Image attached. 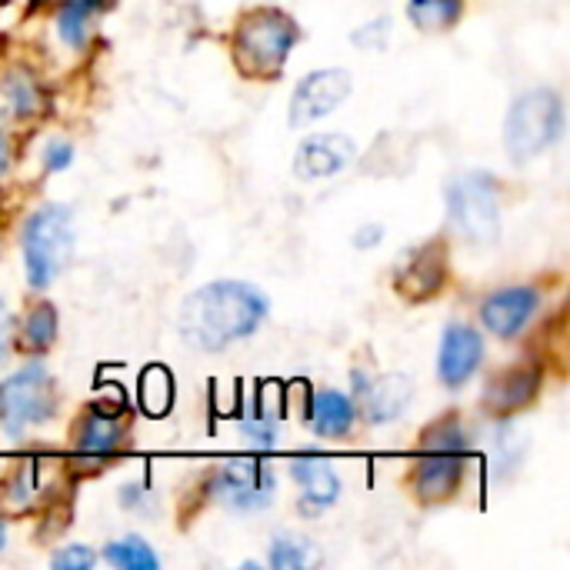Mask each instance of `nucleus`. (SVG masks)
<instances>
[{
  "label": "nucleus",
  "instance_id": "obj_1",
  "mask_svg": "<svg viewBox=\"0 0 570 570\" xmlns=\"http://www.w3.org/2000/svg\"><path fill=\"white\" fill-rule=\"evenodd\" d=\"M267 311L271 304L261 287L247 281H210L184 297L177 327L190 347L217 354L250 337L264 324Z\"/></svg>",
  "mask_w": 570,
  "mask_h": 570
},
{
  "label": "nucleus",
  "instance_id": "obj_2",
  "mask_svg": "<svg viewBox=\"0 0 570 570\" xmlns=\"http://www.w3.org/2000/svg\"><path fill=\"white\" fill-rule=\"evenodd\" d=\"M468 431L458 417H441L421 434V458L414 464V491L421 501L438 504L461 491L468 461Z\"/></svg>",
  "mask_w": 570,
  "mask_h": 570
},
{
  "label": "nucleus",
  "instance_id": "obj_3",
  "mask_svg": "<svg viewBox=\"0 0 570 570\" xmlns=\"http://www.w3.org/2000/svg\"><path fill=\"white\" fill-rule=\"evenodd\" d=\"M301 40V27L277 7H261L240 17L234 30V63L250 77H281L291 50Z\"/></svg>",
  "mask_w": 570,
  "mask_h": 570
},
{
  "label": "nucleus",
  "instance_id": "obj_4",
  "mask_svg": "<svg viewBox=\"0 0 570 570\" xmlns=\"http://www.w3.org/2000/svg\"><path fill=\"white\" fill-rule=\"evenodd\" d=\"M564 134V100L551 87H534L514 97L504 117V150L514 164H531Z\"/></svg>",
  "mask_w": 570,
  "mask_h": 570
},
{
  "label": "nucleus",
  "instance_id": "obj_5",
  "mask_svg": "<svg viewBox=\"0 0 570 570\" xmlns=\"http://www.w3.org/2000/svg\"><path fill=\"white\" fill-rule=\"evenodd\" d=\"M23 271L33 291L50 287L70 261L73 250V214L63 204L37 207L20 230Z\"/></svg>",
  "mask_w": 570,
  "mask_h": 570
},
{
  "label": "nucleus",
  "instance_id": "obj_6",
  "mask_svg": "<svg viewBox=\"0 0 570 570\" xmlns=\"http://www.w3.org/2000/svg\"><path fill=\"white\" fill-rule=\"evenodd\" d=\"M448 220L451 230L478 247L488 250L501 240V194L498 180L484 170L458 174L448 184Z\"/></svg>",
  "mask_w": 570,
  "mask_h": 570
},
{
  "label": "nucleus",
  "instance_id": "obj_7",
  "mask_svg": "<svg viewBox=\"0 0 570 570\" xmlns=\"http://www.w3.org/2000/svg\"><path fill=\"white\" fill-rule=\"evenodd\" d=\"M53 411H57V387L40 361L23 364L0 384V424L10 438H20L27 428L47 424Z\"/></svg>",
  "mask_w": 570,
  "mask_h": 570
},
{
  "label": "nucleus",
  "instance_id": "obj_8",
  "mask_svg": "<svg viewBox=\"0 0 570 570\" xmlns=\"http://www.w3.org/2000/svg\"><path fill=\"white\" fill-rule=\"evenodd\" d=\"M207 491L230 511H261L274 501L277 474L257 458H234L214 471Z\"/></svg>",
  "mask_w": 570,
  "mask_h": 570
},
{
  "label": "nucleus",
  "instance_id": "obj_9",
  "mask_svg": "<svg viewBox=\"0 0 570 570\" xmlns=\"http://www.w3.org/2000/svg\"><path fill=\"white\" fill-rule=\"evenodd\" d=\"M354 90V77L344 67H324L307 73L291 94V127H304L334 114Z\"/></svg>",
  "mask_w": 570,
  "mask_h": 570
},
{
  "label": "nucleus",
  "instance_id": "obj_10",
  "mask_svg": "<svg viewBox=\"0 0 570 570\" xmlns=\"http://www.w3.org/2000/svg\"><path fill=\"white\" fill-rule=\"evenodd\" d=\"M444 281H448V254H444L441 240L407 250L394 271V287L411 304H424V301L438 297Z\"/></svg>",
  "mask_w": 570,
  "mask_h": 570
},
{
  "label": "nucleus",
  "instance_id": "obj_11",
  "mask_svg": "<svg viewBox=\"0 0 570 570\" xmlns=\"http://www.w3.org/2000/svg\"><path fill=\"white\" fill-rule=\"evenodd\" d=\"M351 381H354V394L361 397L371 424L397 421L414 401V381L407 374H397V371L384 374V377H374V381L367 377V371H354Z\"/></svg>",
  "mask_w": 570,
  "mask_h": 570
},
{
  "label": "nucleus",
  "instance_id": "obj_12",
  "mask_svg": "<svg viewBox=\"0 0 570 570\" xmlns=\"http://www.w3.org/2000/svg\"><path fill=\"white\" fill-rule=\"evenodd\" d=\"M538 307H541V294H538L534 287L518 284V287H504V291L484 297V304H481V321H484V327H488L494 337L511 341V337H518V334L534 321Z\"/></svg>",
  "mask_w": 570,
  "mask_h": 570
},
{
  "label": "nucleus",
  "instance_id": "obj_13",
  "mask_svg": "<svg viewBox=\"0 0 570 570\" xmlns=\"http://www.w3.org/2000/svg\"><path fill=\"white\" fill-rule=\"evenodd\" d=\"M357 157V144L347 134H311L294 154V174L301 180L337 177Z\"/></svg>",
  "mask_w": 570,
  "mask_h": 570
},
{
  "label": "nucleus",
  "instance_id": "obj_14",
  "mask_svg": "<svg viewBox=\"0 0 570 570\" xmlns=\"http://www.w3.org/2000/svg\"><path fill=\"white\" fill-rule=\"evenodd\" d=\"M484 361V337L471 324H448L438 351V377L444 387H461Z\"/></svg>",
  "mask_w": 570,
  "mask_h": 570
},
{
  "label": "nucleus",
  "instance_id": "obj_15",
  "mask_svg": "<svg viewBox=\"0 0 570 570\" xmlns=\"http://www.w3.org/2000/svg\"><path fill=\"white\" fill-rule=\"evenodd\" d=\"M120 414V411H117ZM107 407H90L73 428V451L83 464H104L127 444V428Z\"/></svg>",
  "mask_w": 570,
  "mask_h": 570
},
{
  "label": "nucleus",
  "instance_id": "obj_16",
  "mask_svg": "<svg viewBox=\"0 0 570 570\" xmlns=\"http://www.w3.org/2000/svg\"><path fill=\"white\" fill-rule=\"evenodd\" d=\"M291 478L301 488V514L317 518L327 508H334L341 501V474L331 468V461L317 458V454H304L291 464Z\"/></svg>",
  "mask_w": 570,
  "mask_h": 570
},
{
  "label": "nucleus",
  "instance_id": "obj_17",
  "mask_svg": "<svg viewBox=\"0 0 570 570\" xmlns=\"http://www.w3.org/2000/svg\"><path fill=\"white\" fill-rule=\"evenodd\" d=\"M538 387H541V374L534 367H511V371L498 374L484 391L488 414L508 417V414L528 407L538 397Z\"/></svg>",
  "mask_w": 570,
  "mask_h": 570
},
{
  "label": "nucleus",
  "instance_id": "obj_18",
  "mask_svg": "<svg viewBox=\"0 0 570 570\" xmlns=\"http://www.w3.org/2000/svg\"><path fill=\"white\" fill-rule=\"evenodd\" d=\"M354 421H357V407L341 391H317L307 407V424L321 438H344L351 434Z\"/></svg>",
  "mask_w": 570,
  "mask_h": 570
},
{
  "label": "nucleus",
  "instance_id": "obj_19",
  "mask_svg": "<svg viewBox=\"0 0 570 570\" xmlns=\"http://www.w3.org/2000/svg\"><path fill=\"white\" fill-rule=\"evenodd\" d=\"M407 17L421 33H444L464 17V0H407Z\"/></svg>",
  "mask_w": 570,
  "mask_h": 570
},
{
  "label": "nucleus",
  "instance_id": "obj_20",
  "mask_svg": "<svg viewBox=\"0 0 570 570\" xmlns=\"http://www.w3.org/2000/svg\"><path fill=\"white\" fill-rule=\"evenodd\" d=\"M104 0H67L57 13V30L67 47H83L94 17L100 13Z\"/></svg>",
  "mask_w": 570,
  "mask_h": 570
},
{
  "label": "nucleus",
  "instance_id": "obj_21",
  "mask_svg": "<svg viewBox=\"0 0 570 570\" xmlns=\"http://www.w3.org/2000/svg\"><path fill=\"white\" fill-rule=\"evenodd\" d=\"M274 570H307L321 564V554L314 548V541L297 538V534H277L271 541V554H267Z\"/></svg>",
  "mask_w": 570,
  "mask_h": 570
},
{
  "label": "nucleus",
  "instance_id": "obj_22",
  "mask_svg": "<svg viewBox=\"0 0 570 570\" xmlns=\"http://www.w3.org/2000/svg\"><path fill=\"white\" fill-rule=\"evenodd\" d=\"M0 100H3V110H7L10 117H33V114L43 107L40 87H37L27 73H20V70L3 77Z\"/></svg>",
  "mask_w": 570,
  "mask_h": 570
},
{
  "label": "nucleus",
  "instance_id": "obj_23",
  "mask_svg": "<svg viewBox=\"0 0 570 570\" xmlns=\"http://www.w3.org/2000/svg\"><path fill=\"white\" fill-rule=\"evenodd\" d=\"M174 404V377L170 371H164L160 364L147 367L140 374V407L150 414V417H164Z\"/></svg>",
  "mask_w": 570,
  "mask_h": 570
},
{
  "label": "nucleus",
  "instance_id": "obj_24",
  "mask_svg": "<svg viewBox=\"0 0 570 570\" xmlns=\"http://www.w3.org/2000/svg\"><path fill=\"white\" fill-rule=\"evenodd\" d=\"M104 561L120 570L160 568L157 554H154V551H150V544H147V541H140V538H120V541H110V544L104 548Z\"/></svg>",
  "mask_w": 570,
  "mask_h": 570
},
{
  "label": "nucleus",
  "instance_id": "obj_25",
  "mask_svg": "<svg viewBox=\"0 0 570 570\" xmlns=\"http://www.w3.org/2000/svg\"><path fill=\"white\" fill-rule=\"evenodd\" d=\"M23 344L30 347V351H47L53 341H57V311H53V304H33L30 311H27V317H23Z\"/></svg>",
  "mask_w": 570,
  "mask_h": 570
},
{
  "label": "nucleus",
  "instance_id": "obj_26",
  "mask_svg": "<svg viewBox=\"0 0 570 570\" xmlns=\"http://www.w3.org/2000/svg\"><path fill=\"white\" fill-rule=\"evenodd\" d=\"M277 434H281V424H277V417L267 407H257V414H247L240 421V438L254 451H274L277 448Z\"/></svg>",
  "mask_w": 570,
  "mask_h": 570
},
{
  "label": "nucleus",
  "instance_id": "obj_27",
  "mask_svg": "<svg viewBox=\"0 0 570 570\" xmlns=\"http://www.w3.org/2000/svg\"><path fill=\"white\" fill-rule=\"evenodd\" d=\"M3 504L20 511L27 508L33 498H37V461H20L10 474H7V484H3Z\"/></svg>",
  "mask_w": 570,
  "mask_h": 570
},
{
  "label": "nucleus",
  "instance_id": "obj_28",
  "mask_svg": "<svg viewBox=\"0 0 570 570\" xmlns=\"http://www.w3.org/2000/svg\"><path fill=\"white\" fill-rule=\"evenodd\" d=\"M387 37H391V17H374L371 23H364L351 33L354 47H361V50H381V47H387Z\"/></svg>",
  "mask_w": 570,
  "mask_h": 570
},
{
  "label": "nucleus",
  "instance_id": "obj_29",
  "mask_svg": "<svg viewBox=\"0 0 570 570\" xmlns=\"http://www.w3.org/2000/svg\"><path fill=\"white\" fill-rule=\"evenodd\" d=\"M94 561H97V554H94L90 548H83V544H67V548H60V551L50 558V568L53 570H87V568H94Z\"/></svg>",
  "mask_w": 570,
  "mask_h": 570
},
{
  "label": "nucleus",
  "instance_id": "obj_30",
  "mask_svg": "<svg viewBox=\"0 0 570 570\" xmlns=\"http://www.w3.org/2000/svg\"><path fill=\"white\" fill-rule=\"evenodd\" d=\"M70 160H73V144L70 140H50L43 147V167H47V174H60Z\"/></svg>",
  "mask_w": 570,
  "mask_h": 570
},
{
  "label": "nucleus",
  "instance_id": "obj_31",
  "mask_svg": "<svg viewBox=\"0 0 570 570\" xmlns=\"http://www.w3.org/2000/svg\"><path fill=\"white\" fill-rule=\"evenodd\" d=\"M120 504H124L127 511H144V508H150V491H147L144 484H127V488L120 491Z\"/></svg>",
  "mask_w": 570,
  "mask_h": 570
},
{
  "label": "nucleus",
  "instance_id": "obj_32",
  "mask_svg": "<svg viewBox=\"0 0 570 570\" xmlns=\"http://www.w3.org/2000/svg\"><path fill=\"white\" fill-rule=\"evenodd\" d=\"M381 240H384V224H364V227L354 234V247H357V250H374Z\"/></svg>",
  "mask_w": 570,
  "mask_h": 570
},
{
  "label": "nucleus",
  "instance_id": "obj_33",
  "mask_svg": "<svg viewBox=\"0 0 570 570\" xmlns=\"http://www.w3.org/2000/svg\"><path fill=\"white\" fill-rule=\"evenodd\" d=\"M7 354H10V314L0 304V364L7 361Z\"/></svg>",
  "mask_w": 570,
  "mask_h": 570
},
{
  "label": "nucleus",
  "instance_id": "obj_34",
  "mask_svg": "<svg viewBox=\"0 0 570 570\" xmlns=\"http://www.w3.org/2000/svg\"><path fill=\"white\" fill-rule=\"evenodd\" d=\"M7 167H10V147H7V140L0 137V177L7 174Z\"/></svg>",
  "mask_w": 570,
  "mask_h": 570
},
{
  "label": "nucleus",
  "instance_id": "obj_35",
  "mask_svg": "<svg viewBox=\"0 0 570 570\" xmlns=\"http://www.w3.org/2000/svg\"><path fill=\"white\" fill-rule=\"evenodd\" d=\"M7 548V524H3V518H0V551Z\"/></svg>",
  "mask_w": 570,
  "mask_h": 570
}]
</instances>
